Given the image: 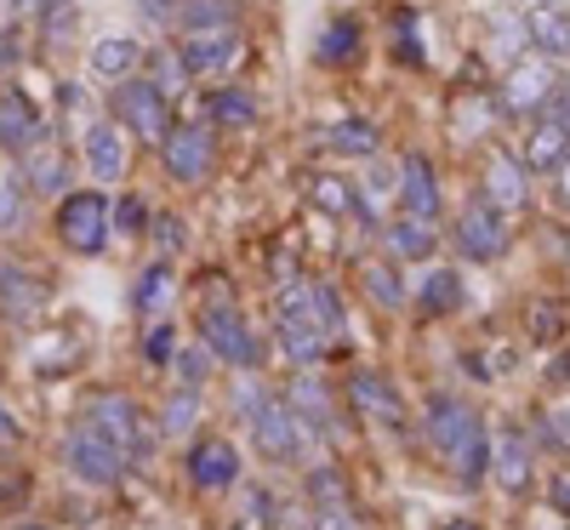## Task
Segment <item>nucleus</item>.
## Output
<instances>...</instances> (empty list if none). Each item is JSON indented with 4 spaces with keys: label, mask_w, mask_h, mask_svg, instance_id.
I'll return each mask as SVG.
<instances>
[{
    "label": "nucleus",
    "mask_w": 570,
    "mask_h": 530,
    "mask_svg": "<svg viewBox=\"0 0 570 530\" xmlns=\"http://www.w3.org/2000/svg\"><path fill=\"white\" fill-rule=\"evenodd\" d=\"M320 149L348 166V160H383V126H376L371 115H343V120H331L320 131Z\"/></svg>",
    "instance_id": "a878e982"
},
{
    "label": "nucleus",
    "mask_w": 570,
    "mask_h": 530,
    "mask_svg": "<svg viewBox=\"0 0 570 530\" xmlns=\"http://www.w3.org/2000/svg\"><path fill=\"white\" fill-rule=\"evenodd\" d=\"M171 376L183 382V389H206V382L217 376V354H212L206 343H188V349H177V360H171Z\"/></svg>",
    "instance_id": "de8ad7c7"
},
{
    "label": "nucleus",
    "mask_w": 570,
    "mask_h": 530,
    "mask_svg": "<svg viewBox=\"0 0 570 530\" xmlns=\"http://www.w3.org/2000/svg\"><path fill=\"white\" fill-rule=\"evenodd\" d=\"M285 400H292V411L308 422V433H314L320 445H337L343 440V394L331 389L320 371H297L292 382H285Z\"/></svg>",
    "instance_id": "dca6fc26"
},
{
    "label": "nucleus",
    "mask_w": 570,
    "mask_h": 530,
    "mask_svg": "<svg viewBox=\"0 0 570 530\" xmlns=\"http://www.w3.org/2000/svg\"><path fill=\"white\" fill-rule=\"evenodd\" d=\"M52 234L69 257H104L115 239V195L109 188H69L52 200Z\"/></svg>",
    "instance_id": "39448f33"
},
{
    "label": "nucleus",
    "mask_w": 570,
    "mask_h": 530,
    "mask_svg": "<svg viewBox=\"0 0 570 530\" xmlns=\"http://www.w3.org/2000/svg\"><path fill=\"white\" fill-rule=\"evenodd\" d=\"M400 212L428 217V223H440V212H445V177H440V160L428 149L400 155Z\"/></svg>",
    "instance_id": "4be33fe9"
},
{
    "label": "nucleus",
    "mask_w": 570,
    "mask_h": 530,
    "mask_svg": "<svg viewBox=\"0 0 570 530\" xmlns=\"http://www.w3.org/2000/svg\"><path fill=\"white\" fill-rule=\"evenodd\" d=\"M246 519H252V524H263V530L279 519V508H274V497H268L263 485H252V491H246Z\"/></svg>",
    "instance_id": "603ef678"
},
{
    "label": "nucleus",
    "mask_w": 570,
    "mask_h": 530,
    "mask_svg": "<svg viewBox=\"0 0 570 530\" xmlns=\"http://www.w3.org/2000/svg\"><path fill=\"white\" fill-rule=\"evenodd\" d=\"M252 12V0H183L171 18V40L177 35H206V29H240Z\"/></svg>",
    "instance_id": "473e14b6"
},
{
    "label": "nucleus",
    "mask_w": 570,
    "mask_h": 530,
    "mask_svg": "<svg viewBox=\"0 0 570 530\" xmlns=\"http://www.w3.org/2000/svg\"><path fill=\"white\" fill-rule=\"evenodd\" d=\"M343 400H348V411H360L365 422L389 428V433L405 428V400H400V389H394V382L376 371V365H354V371H348Z\"/></svg>",
    "instance_id": "412c9836"
},
{
    "label": "nucleus",
    "mask_w": 570,
    "mask_h": 530,
    "mask_svg": "<svg viewBox=\"0 0 570 530\" xmlns=\"http://www.w3.org/2000/svg\"><path fill=\"white\" fill-rule=\"evenodd\" d=\"M63 468H69V479H80V485H91V491H120L126 479L137 473L131 457L115 451L109 440H98L91 428H75L63 440Z\"/></svg>",
    "instance_id": "ddd939ff"
},
{
    "label": "nucleus",
    "mask_w": 570,
    "mask_h": 530,
    "mask_svg": "<svg viewBox=\"0 0 570 530\" xmlns=\"http://www.w3.org/2000/svg\"><path fill=\"white\" fill-rule=\"evenodd\" d=\"M142 58H149V46H142L137 35H98L86 46V69L104 86H120V80L142 75Z\"/></svg>",
    "instance_id": "bb28decb"
},
{
    "label": "nucleus",
    "mask_w": 570,
    "mask_h": 530,
    "mask_svg": "<svg viewBox=\"0 0 570 530\" xmlns=\"http://www.w3.org/2000/svg\"><path fill=\"white\" fill-rule=\"evenodd\" d=\"M308 530H365V519L354 508H314V524Z\"/></svg>",
    "instance_id": "8fccbe9b"
},
{
    "label": "nucleus",
    "mask_w": 570,
    "mask_h": 530,
    "mask_svg": "<svg viewBox=\"0 0 570 530\" xmlns=\"http://www.w3.org/2000/svg\"><path fill=\"white\" fill-rule=\"evenodd\" d=\"M314 285V314H320V325H325V336H331V349L337 343H348V308H343V292L331 279H308Z\"/></svg>",
    "instance_id": "c03bdc74"
},
{
    "label": "nucleus",
    "mask_w": 570,
    "mask_h": 530,
    "mask_svg": "<svg viewBox=\"0 0 570 530\" xmlns=\"http://www.w3.org/2000/svg\"><path fill=\"white\" fill-rule=\"evenodd\" d=\"M80 160H86L91 183H104V188L126 183L131 177V137H126V126H115L109 115H91L80 126Z\"/></svg>",
    "instance_id": "f3484780"
},
{
    "label": "nucleus",
    "mask_w": 570,
    "mask_h": 530,
    "mask_svg": "<svg viewBox=\"0 0 570 530\" xmlns=\"http://www.w3.org/2000/svg\"><path fill=\"white\" fill-rule=\"evenodd\" d=\"M389 58L400 63V69H411V75H422L428 58L422 52V12L411 7V0H400V7H389Z\"/></svg>",
    "instance_id": "f704fd0d"
},
{
    "label": "nucleus",
    "mask_w": 570,
    "mask_h": 530,
    "mask_svg": "<svg viewBox=\"0 0 570 530\" xmlns=\"http://www.w3.org/2000/svg\"><path fill=\"white\" fill-rule=\"evenodd\" d=\"M58 109L63 115H80L86 109V86L80 80H58Z\"/></svg>",
    "instance_id": "6e6d98bb"
},
{
    "label": "nucleus",
    "mask_w": 570,
    "mask_h": 530,
    "mask_svg": "<svg viewBox=\"0 0 570 530\" xmlns=\"http://www.w3.org/2000/svg\"><path fill=\"white\" fill-rule=\"evenodd\" d=\"M548 416H553V428H559V440H564V445H570V400H564V405H559V411H548Z\"/></svg>",
    "instance_id": "bf43d9fd"
},
{
    "label": "nucleus",
    "mask_w": 570,
    "mask_h": 530,
    "mask_svg": "<svg viewBox=\"0 0 570 530\" xmlns=\"http://www.w3.org/2000/svg\"><path fill=\"white\" fill-rule=\"evenodd\" d=\"M548 508H553L559 519H570V468H559V473L548 479Z\"/></svg>",
    "instance_id": "5fc2aeb1"
},
{
    "label": "nucleus",
    "mask_w": 570,
    "mask_h": 530,
    "mask_svg": "<svg viewBox=\"0 0 570 530\" xmlns=\"http://www.w3.org/2000/svg\"><path fill=\"white\" fill-rule=\"evenodd\" d=\"M445 234H451V252L462 263H480V268H491V263H502L513 252V217H502L480 195H468V206L456 212V223Z\"/></svg>",
    "instance_id": "f8f14e48"
},
{
    "label": "nucleus",
    "mask_w": 570,
    "mask_h": 530,
    "mask_svg": "<svg viewBox=\"0 0 570 530\" xmlns=\"http://www.w3.org/2000/svg\"><path fill=\"white\" fill-rule=\"evenodd\" d=\"M274 336H279V354L292 360L297 371L325 365L331 354V336L314 314V285L308 279H279L274 285Z\"/></svg>",
    "instance_id": "20e7f679"
},
{
    "label": "nucleus",
    "mask_w": 570,
    "mask_h": 530,
    "mask_svg": "<svg viewBox=\"0 0 570 530\" xmlns=\"http://www.w3.org/2000/svg\"><path fill=\"white\" fill-rule=\"evenodd\" d=\"M29 188L18 177V166H0V239H18L29 228Z\"/></svg>",
    "instance_id": "a19ab883"
},
{
    "label": "nucleus",
    "mask_w": 570,
    "mask_h": 530,
    "mask_svg": "<svg viewBox=\"0 0 570 530\" xmlns=\"http://www.w3.org/2000/svg\"><path fill=\"white\" fill-rule=\"evenodd\" d=\"M485 40H491V46H485V58H491V63H502V69L519 63V58L531 52V23H525V12L502 0V7L485 18Z\"/></svg>",
    "instance_id": "72a5a7b5"
},
{
    "label": "nucleus",
    "mask_w": 570,
    "mask_h": 530,
    "mask_svg": "<svg viewBox=\"0 0 570 530\" xmlns=\"http://www.w3.org/2000/svg\"><path fill=\"white\" fill-rule=\"evenodd\" d=\"M217 149H223V131L212 126V120H200V115H188V120H177L171 126V137L160 143V171H166V183H177V188H206L212 177H217Z\"/></svg>",
    "instance_id": "0eeeda50"
},
{
    "label": "nucleus",
    "mask_w": 570,
    "mask_h": 530,
    "mask_svg": "<svg viewBox=\"0 0 570 530\" xmlns=\"http://www.w3.org/2000/svg\"><path fill=\"white\" fill-rule=\"evenodd\" d=\"M149 223H155V206L142 200L137 188H115V234L142 239V234H149Z\"/></svg>",
    "instance_id": "49530a36"
},
{
    "label": "nucleus",
    "mask_w": 570,
    "mask_h": 530,
    "mask_svg": "<svg viewBox=\"0 0 570 530\" xmlns=\"http://www.w3.org/2000/svg\"><path fill=\"white\" fill-rule=\"evenodd\" d=\"M422 440L451 462L462 491H480L485 479H491V445H497V433L485 428V416L473 411L462 394L434 389V394L422 400Z\"/></svg>",
    "instance_id": "f257e3e1"
},
{
    "label": "nucleus",
    "mask_w": 570,
    "mask_h": 530,
    "mask_svg": "<svg viewBox=\"0 0 570 530\" xmlns=\"http://www.w3.org/2000/svg\"><path fill=\"white\" fill-rule=\"evenodd\" d=\"M200 416H206V389H177L160 400L155 411V428H160V440H195L200 433Z\"/></svg>",
    "instance_id": "c9c22d12"
},
{
    "label": "nucleus",
    "mask_w": 570,
    "mask_h": 530,
    "mask_svg": "<svg viewBox=\"0 0 570 530\" xmlns=\"http://www.w3.org/2000/svg\"><path fill=\"white\" fill-rule=\"evenodd\" d=\"M46 308H52V279L18 257H0V320L35 325Z\"/></svg>",
    "instance_id": "aec40b11"
},
{
    "label": "nucleus",
    "mask_w": 570,
    "mask_h": 530,
    "mask_svg": "<svg viewBox=\"0 0 570 530\" xmlns=\"http://www.w3.org/2000/svg\"><path fill=\"white\" fill-rule=\"evenodd\" d=\"M131 7H137V18H142V23L171 29V18H177V7H183V0H131Z\"/></svg>",
    "instance_id": "3c124183"
},
{
    "label": "nucleus",
    "mask_w": 570,
    "mask_h": 530,
    "mask_svg": "<svg viewBox=\"0 0 570 530\" xmlns=\"http://www.w3.org/2000/svg\"><path fill=\"white\" fill-rule=\"evenodd\" d=\"M18 177H23V188L35 200H63L69 195V183H75V160H69V149L58 137H46V143H35V149H23L18 160Z\"/></svg>",
    "instance_id": "b1692460"
},
{
    "label": "nucleus",
    "mask_w": 570,
    "mask_h": 530,
    "mask_svg": "<svg viewBox=\"0 0 570 530\" xmlns=\"http://www.w3.org/2000/svg\"><path fill=\"white\" fill-rule=\"evenodd\" d=\"M564 126H570V109H564Z\"/></svg>",
    "instance_id": "0e129e2a"
},
{
    "label": "nucleus",
    "mask_w": 570,
    "mask_h": 530,
    "mask_svg": "<svg viewBox=\"0 0 570 530\" xmlns=\"http://www.w3.org/2000/svg\"><path fill=\"white\" fill-rule=\"evenodd\" d=\"M440 530H480V519H445Z\"/></svg>",
    "instance_id": "052dcab7"
},
{
    "label": "nucleus",
    "mask_w": 570,
    "mask_h": 530,
    "mask_svg": "<svg viewBox=\"0 0 570 530\" xmlns=\"http://www.w3.org/2000/svg\"><path fill=\"white\" fill-rule=\"evenodd\" d=\"M12 530H52V524H40V519H23V524H12Z\"/></svg>",
    "instance_id": "680f3d73"
},
{
    "label": "nucleus",
    "mask_w": 570,
    "mask_h": 530,
    "mask_svg": "<svg viewBox=\"0 0 570 530\" xmlns=\"http://www.w3.org/2000/svg\"><path fill=\"white\" fill-rule=\"evenodd\" d=\"M473 195L491 200L502 217L531 212V200H537V171L525 166L519 143H508V137L485 143V155H480V183H473Z\"/></svg>",
    "instance_id": "6e6552de"
},
{
    "label": "nucleus",
    "mask_w": 570,
    "mask_h": 530,
    "mask_svg": "<svg viewBox=\"0 0 570 530\" xmlns=\"http://www.w3.org/2000/svg\"><path fill=\"white\" fill-rule=\"evenodd\" d=\"M80 35V0H40V12H35V46L40 52H69Z\"/></svg>",
    "instance_id": "4c0bfd02"
},
{
    "label": "nucleus",
    "mask_w": 570,
    "mask_h": 530,
    "mask_svg": "<svg viewBox=\"0 0 570 530\" xmlns=\"http://www.w3.org/2000/svg\"><path fill=\"white\" fill-rule=\"evenodd\" d=\"M491 479L502 485V497H525L537 485V440L525 428H502L497 445H491Z\"/></svg>",
    "instance_id": "393cba45"
},
{
    "label": "nucleus",
    "mask_w": 570,
    "mask_h": 530,
    "mask_svg": "<svg viewBox=\"0 0 570 530\" xmlns=\"http://www.w3.org/2000/svg\"><path fill=\"white\" fill-rule=\"evenodd\" d=\"M508 7H519V12H531V7H542V0H508Z\"/></svg>",
    "instance_id": "e2e57ef3"
},
{
    "label": "nucleus",
    "mask_w": 570,
    "mask_h": 530,
    "mask_svg": "<svg viewBox=\"0 0 570 530\" xmlns=\"http://www.w3.org/2000/svg\"><path fill=\"white\" fill-rule=\"evenodd\" d=\"M52 137V120H46V109L29 98L23 86H0V155L18 160L23 149H35V143Z\"/></svg>",
    "instance_id": "5701e85b"
},
{
    "label": "nucleus",
    "mask_w": 570,
    "mask_h": 530,
    "mask_svg": "<svg viewBox=\"0 0 570 530\" xmlns=\"http://www.w3.org/2000/svg\"><path fill=\"white\" fill-rule=\"evenodd\" d=\"M23 445V428H18V416L7 411V400H0V451H18Z\"/></svg>",
    "instance_id": "4d7b16f0"
},
{
    "label": "nucleus",
    "mask_w": 570,
    "mask_h": 530,
    "mask_svg": "<svg viewBox=\"0 0 570 530\" xmlns=\"http://www.w3.org/2000/svg\"><path fill=\"white\" fill-rule=\"evenodd\" d=\"M548 389H570V349L548 365Z\"/></svg>",
    "instance_id": "13d9d810"
},
{
    "label": "nucleus",
    "mask_w": 570,
    "mask_h": 530,
    "mask_svg": "<svg viewBox=\"0 0 570 530\" xmlns=\"http://www.w3.org/2000/svg\"><path fill=\"white\" fill-rule=\"evenodd\" d=\"M195 331H200V343L217 354V365H228V371H263V336H257L252 320L240 314V297L200 303Z\"/></svg>",
    "instance_id": "1a4fd4ad"
},
{
    "label": "nucleus",
    "mask_w": 570,
    "mask_h": 530,
    "mask_svg": "<svg viewBox=\"0 0 570 530\" xmlns=\"http://www.w3.org/2000/svg\"><path fill=\"white\" fill-rule=\"evenodd\" d=\"M376 239H383V252H389L394 263H434V252H440V223L400 212L394 223L376 228Z\"/></svg>",
    "instance_id": "c756f323"
},
{
    "label": "nucleus",
    "mask_w": 570,
    "mask_h": 530,
    "mask_svg": "<svg viewBox=\"0 0 570 530\" xmlns=\"http://www.w3.org/2000/svg\"><path fill=\"white\" fill-rule=\"evenodd\" d=\"M104 115H109L115 126H126V137L142 143V149H160V143L171 137V126L183 120V115H177V98H171L160 80H149V75H131V80L109 86Z\"/></svg>",
    "instance_id": "7ed1b4c3"
},
{
    "label": "nucleus",
    "mask_w": 570,
    "mask_h": 530,
    "mask_svg": "<svg viewBox=\"0 0 570 530\" xmlns=\"http://www.w3.org/2000/svg\"><path fill=\"white\" fill-rule=\"evenodd\" d=\"M142 75L160 80L171 98H195V75L183 69V52H177V40L171 46H149V58H142Z\"/></svg>",
    "instance_id": "79ce46f5"
},
{
    "label": "nucleus",
    "mask_w": 570,
    "mask_h": 530,
    "mask_svg": "<svg viewBox=\"0 0 570 530\" xmlns=\"http://www.w3.org/2000/svg\"><path fill=\"white\" fill-rule=\"evenodd\" d=\"M365 18L360 12H331L325 23H320V35H314V69L320 75H348V69H360L365 63Z\"/></svg>",
    "instance_id": "6ab92c4d"
},
{
    "label": "nucleus",
    "mask_w": 570,
    "mask_h": 530,
    "mask_svg": "<svg viewBox=\"0 0 570 530\" xmlns=\"http://www.w3.org/2000/svg\"><path fill=\"white\" fill-rule=\"evenodd\" d=\"M268 394H274V389L263 382V371H234V376H228V405H234V416H240V422H252Z\"/></svg>",
    "instance_id": "a18cd8bd"
},
{
    "label": "nucleus",
    "mask_w": 570,
    "mask_h": 530,
    "mask_svg": "<svg viewBox=\"0 0 570 530\" xmlns=\"http://www.w3.org/2000/svg\"><path fill=\"white\" fill-rule=\"evenodd\" d=\"M508 126L502 104H497V86H456L445 98V131L456 143H497V131Z\"/></svg>",
    "instance_id": "2eb2a0df"
},
{
    "label": "nucleus",
    "mask_w": 570,
    "mask_h": 530,
    "mask_svg": "<svg viewBox=\"0 0 570 530\" xmlns=\"http://www.w3.org/2000/svg\"><path fill=\"white\" fill-rule=\"evenodd\" d=\"M80 428H91L98 440H109L115 451H126L131 468H149V457H155V445H160V428L149 422V411H142L131 394H115V389L86 394Z\"/></svg>",
    "instance_id": "f03ea898"
},
{
    "label": "nucleus",
    "mask_w": 570,
    "mask_h": 530,
    "mask_svg": "<svg viewBox=\"0 0 570 530\" xmlns=\"http://www.w3.org/2000/svg\"><path fill=\"white\" fill-rule=\"evenodd\" d=\"M137 360L149 371H171V360H177V320H149V325H142Z\"/></svg>",
    "instance_id": "37998d69"
},
{
    "label": "nucleus",
    "mask_w": 570,
    "mask_h": 530,
    "mask_svg": "<svg viewBox=\"0 0 570 530\" xmlns=\"http://www.w3.org/2000/svg\"><path fill=\"white\" fill-rule=\"evenodd\" d=\"M177 52H183V69L195 75V86H217V80H234L252 58V23L240 29H206V35H177Z\"/></svg>",
    "instance_id": "9b49d317"
},
{
    "label": "nucleus",
    "mask_w": 570,
    "mask_h": 530,
    "mask_svg": "<svg viewBox=\"0 0 570 530\" xmlns=\"http://www.w3.org/2000/svg\"><path fill=\"white\" fill-rule=\"evenodd\" d=\"M308 200L325 212V217H354V223H365L371 234H376V217H371V206H365V188L354 183V177H343V171H314L308 177Z\"/></svg>",
    "instance_id": "cd10ccee"
},
{
    "label": "nucleus",
    "mask_w": 570,
    "mask_h": 530,
    "mask_svg": "<svg viewBox=\"0 0 570 530\" xmlns=\"http://www.w3.org/2000/svg\"><path fill=\"white\" fill-rule=\"evenodd\" d=\"M171 297H177V268L171 257H155L131 274V314L149 325V320H166L171 314Z\"/></svg>",
    "instance_id": "7c9ffc66"
},
{
    "label": "nucleus",
    "mask_w": 570,
    "mask_h": 530,
    "mask_svg": "<svg viewBox=\"0 0 570 530\" xmlns=\"http://www.w3.org/2000/svg\"><path fill=\"white\" fill-rule=\"evenodd\" d=\"M303 497H308V508H354L343 462H314L303 473Z\"/></svg>",
    "instance_id": "ea45409f"
},
{
    "label": "nucleus",
    "mask_w": 570,
    "mask_h": 530,
    "mask_svg": "<svg viewBox=\"0 0 570 530\" xmlns=\"http://www.w3.org/2000/svg\"><path fill=\"white\" fill-rule=\"evenodd\" d=\"M411 308H416L422 320H451V314H462V308H468V285H462V274L445 268V263H434V268L416 279Z\"/></svg>",
    "instance_id": "2f4dec72"
},
{
    "label": "nucleus",
    "mask_w": 570,
    "mask_h": 530,
    "mask_svg": "<svg viewBox=\"0 0 570 530\" xmlns=\"http://www.w3.org/2000/svg\"><path fill=\"white\" fill-rule=\"evenodd\" d=\"M519 155H525V166L537 171V177H548L564 155H570V126H564V115L559 109H548V115H537V120H525V137H519Z\"/></svg>",
    "instance_id": "c85d7f7f"
},
{
    "label": "nucleus",
    "mask_w": 570,
    "mask_h": 530,
    "mask_svg": "<svg viewBox=\"0 0 570 530\" xmlns=\"http://www.w3.org/2000/svg\"><path fill=\"white\" fill-rule=\"evenodd\" d=\"M246 428H252V451H257L263 462H274V468H303V462L314 457V445H320L285 394H268L263 411H257Z\"/></svg>",
    "instance_id": "9d476101"
},
{
    "label": "nucleus",
    "mask_w": 570,
    "mask_h": 530,
    "mask_svg": "<svg viewBox=\"0 0 570 530\" xmlns=\"http://www.w3.org/2000/svg\"><path fill=\"white\" fill-rule=\"evenodd\" d=\"M195 115L212 120L223 137H240V131H257L263 98H257V86H246V80H217V86L195 91Z\"/></svg>",
    "instance_id": "a211bd4d"
},
{
    "label": "nucleus",
    "mask_w": 570,
    "mask_h": 530,
    "mask_svg": "<svg viewBox=\"0 0 570 530\" xmlns=\"http://www.w3.org/2000/svg\"><path fill=\"white\" fill-rule=\"evenodd\" d=\"M548 195H553V206L570 217V155H564V160L548 171Z\"/></svg>",
    "instance_id": "864d4df0"
},
{
    "label": "nucleus",
    "mask_w": 570,
    "mask_h": 530,
    "mask_svg": "<svg viewBox=\"0 0 570 530\" xmlns=\"http://www.w3.org/2000/svg\"><path fill=\"white\" fill-rule=\"evenodd\" d=\"M559 86H564V63H553L542 52H525L519 63H508L497 75V104L513 126H525V120H537L559 104Z\"/></svg>",
    "instance_id": "423d86ee"
},
{
    "label": "nucleus",
    "mask_w": 570,
    "mask_h": 530,
    "mask_svg": "<svg viewBox=\"0 0 570 530\" xmlns=\"http://www.w3.org/2000/svg\"><path fill=\"white\" fill-rule=\"evenodd\" d=\"M360 292L371 297L376 314H400V308L411 303V285H405V274H400L394 257H389V263H365V268H360Z\"/></svg>",
    "instance_id": "58836bf2"
},
{
    "label": "nucleus",
    "mask_w": 570,
    "mask_h": 530,
    "mask_svg": "<svg viewBox=\"0 0 570 530\" xmlns=\"http://www.w3.org/2000/svg\"><path fill=\"white\" fill-rule=\"evenodd\" d=\"M240 468H246L240 445L223 440V433H195V440H188L183 473H188V485H195L200 497H223V491H234V485H240Z\"/></svg>",
    "instance_id": "4468645a"
},
{
    "label": "nucleus",
    "mask_w": 570,
    "mask_h": 530,
    "mask_svg": "<svg viewBox=\"0 0 570 530\" xmlns=\"http://www.w3.org/2000/svg\"><path fill=\"white\" fill-rule=\"evenodd\" d=\"M149 239H155V252H160V257H183V252H188V223H183L177 212H155Z\"/></svg>",
    "instance_id": "09e8293b"
},
{
    "label": "nucleus",
    "mask_w": 570,
    "mask_h": 530,
    "mask_svg": "<svg viewBox=\"0 0 570 530\" xmlns=\"http://www.w3.org/2000/svg\"><path fill=\"white\" fill-rule=\"evenodd\" d=\"M525 23H531V52H542L553 63H570V7L542 0V7L525 12Z\"/></svg>",
    "instance_id": "e433bc0d"
}]
</instances>
